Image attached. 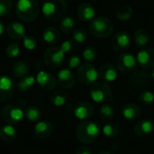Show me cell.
<instances>
[{"instance_id":"cell-1","label":"cell","mask_w":154,"mask_h":154,"mask_svg":"<svg viewBox=\"0 0 154 154\" xmlns=\"http://www.w3.org/2000/svg\"><path fill=\"white\" fill-rule=\"evenodd\" d=\"M67 8L68 5L65 0H44L42 11L47 21L54 23L63 18Z\"/></svg>"},{"instance_id":"cell-2","label":"cell","mask_w":154,"mask_h":154,"mask_svg":"<svg viewBox=\"0 0 154 154\" xmlns=\"http://www.w3.org/2000/svg\"><path fill=\"white\" fill-rule=\"evenodd\" d=\"M100 134V128L93 121L86 120L80 123L76 129L78 140L84 144H90L97 141Z\"/></svg>"},{"instance_id":"cell-3","label":"cell","mask_w":154,"mask_h":154,"mask_svg":"<svg viewBox=\"0 0 154 154\" xmlns=\"http://www.w3.org/2000/svg\"><path fill=\"white\" fill-rule=\"evenodd\" d=\"M40 13V8L35 0H18L15 5V14L23 22L34 21Z\"/></svg>"},{"instance_id":"cell-4","label":"cell","mask_w":154,"mask_h":154,"mask_svg":"<svg viewBox=\"0 0 154 154\" xmlns=\"http://www.w3.org/2000/svg\"><path fill=\"white\" fill-rule=\"evenodd\" d=\"M89 32L96 37L107 38L114 32V23L106 17L98 16L90 21Z\"/></svg>"},{"instance_id":"cell-5","label":"cell","mask_w":154,"mask_h":154,"mask_svg":"<svg viewBox=\"0 0 154 154\" xmlns=\"http://www.w3.org/2000/svg\"><path fill=\"white\" fill-rule=\"evenodd\" d=\"M98 77V70L94 65L88 62L82 64L77 71V79L84 86H92L97 82Z\"/></svg>"},{"instance_id":"cell-6","label":"cell","mask_w":154,"mask_h":154,"mask_svg":"<svg viewBox=\"0 0 154 154\" xmlns=\"http://www.w3.org/2000/svg\"><path fill=\"white\" fill-rule=\"evenodd\" d=\"M90 97L95 103L97 104H105L107 102L111 96L112 90L109 85L106 82H96L93 84L89 90Z\"/></svg>"},{"instance_id":"cell-7","label":"cell","mask_w":154,"mask_h":154,"mask_svg":"<svg viewBox=\"0 0 154 154\" xmlns=\"http://www.w3.org/2000/svg\"><path fill=\"white\" fill-rule=\"evenodd\" d=\"M65 53L62 51L60 47L52 46L48 48L43 54V60L47 67L51 69L60 68L64 61Z\"/></svg>"},{"instance_id":"cell-8","label":"cell","mask_w":154,"mask_h":154,"mask_svg":"<svg viewBox=\"0 0 154 154\" xmlns=\"http://www.w3.org/2000/svg\"><path fill=\"white\" fill-rule=\"evenodd\" d=\"M1 116L6 124L14 125L23 120L24 116V111L19 106L11 104L3 108Z\"/></svg>"},{"instance_id":"cell-9","label":"cell","mask_w":154,"mask_h":154,"mask_svg":"<svg viewBox=\"0 0 154 154\" xmlns=\"http://www.w3.org/2000/svg\"><path fill=\"white\" fill-rule=\"evenodd\" d=\"M136 59L134 56L128 52L121 53L116 60V69H118L123 73H130L136 67Z\"/></svg>"},{"instance_id":"cell-10","label":"cell","mask_w":154,"mask_h":154,"mask_svg":"<svg viewBox=\"0 0 154 154\" xmlns=\"http://www.w3.org/2000/svg\"><path fill=\"white\" fill-rule=\"evenodd\" d=\"M131 36L126 32H116L112 39V47L116 51L125 52L131 45Z\"/></svg>"},{"instance_id":"cell-11","label":"cell","mask_w":154,"mask_h":154,"mask_svg":"<svg viewBox=\"0 0 154 154\" xmlns=\"http://www.w3.org/2000/svg\"><path fill=\"white\" fill-rule=\"evenodd\" d=\"M14 93V84L7 76H0V102H6L12 98Z\"/></svg>"},{"instance_id":"cell-12","label":"cell","mask_w":154,"mask_h":154,"mask_svg":"<svg viewBox=\"0 0 154 154\" xmlns=\"http://www.w3.org/2000/svg\"><path fill=\"white\" fill-rule=\"evenodd\" d=\"M36 83L42 89L51 91L56 88L57 79L51 73L45 70H41L36 76Z\"/></svg>"},{"instance_id":"cell-13","label":"cell","mask_w":154,"mask_h":154,"mask_svg":"<svg viewBox=\"0 0 154 154\" xmlns=\"http://www.w3.org/2000/svg\"><path fill=\"white\" fill-rule=\"evenodd\" d=\"M136 60L138 64L145 69H154V49L144 48L137 53Z\"/></svg>"},{"instance_id":"cell-14","label":"cell","mask_w":154,"mask_h":154,"mask_svg":"<svg viewBox=\"0 0 154 154\" xmlns=\"http://www.w3.org/2000/svg\"><path fill=\"white\" fill-rule=\"evenodd\" d=\"M57 82L60 87L63 89H70L74 87L76 82V78L74 73L69 68L63 69L58 73Z\"/></svg>"},{"instance_id":"cell-15","label":"cell","mask_w":154,"mask_h":154,"mask_svg":"<svg viewBox=\"0 0 154 154\" xmlns=\"http://www.w3.org/2000/svg\"><path fill=\"white\" fill-rule=\"evenodd\" d=\"M134 134L138 137L144 138L152 134L154 130V122L152 119L145 118L140 120L134 125Z\"/></svg>"},{"instance_id":"cell-16","label":"cell","mask_w":154,"mask_h":154,"mask_svg":"<svg viewBox=\"0 0 154 154\" xmlns=\"http://www.w3.org/2000/svg\"><path fill=\"white\" fill-rule=\"evenodd\" d=\"M74 116L79 120H88L94 115L93 106L88 102H79L74 107Z\"/></svg>"},{"instance_id":"cell-17","label":"cell","mask_w":154,"mask_h":154,"mask_svg":"<svg viewBox=\"0 0 154 154\" xmlns=\"http://www.w3.org/2000/svg\"><path fill=\"white\" fill-rule=\"evenodd\" d=\"M96 9L92 5V4L84 2L80 4L77 10V15L79 21L81 22H88L92 21L95 18Z\"/></svg>"},{"instance_id":"cell-18","label":"cell","mask_w":154,"mask_h":154,"mask_svg":"<svg viewBox=\"0 0 154 154\" xmlns=\"http://www.w3.org/2000/svg\"><path fill=\"white\" fill-rule=\"evenodd\" d=\"M98 75L104 82H113L117 79V69L111 63H105L99 68Z\"/></svg>"},{"instance_id":"cell-19","label":"cell","mask_w":154,"mask_h":154,"mask_svg":"<svg viewBox=\"0 0 154 154\" xmlns=\"http://www.w3.org/2000/svg\"><path fill=\"white\" fill-rule=\"evenodd\" d=\"M52 132L53 125L49 121H39L33 129L34 135L40 140H44L48 138L52 134Z\"/></svg>"},{"instance_id":"cell-20","label":"cell","mask_w":154,"mask_h":154,"mask_svg":"<svg viewBox=\"0 0 154 154\" xmlns=\"http://www.w3.org/2000/svg\"><path fill=\"white\" fill-rule=\"evenodd\" d=\"M6 34L9 38L14 40H21L26 36L23 25L18 22H11L8 23L6 27Z\"/></svg>"},{"instance_id":"cell-21","label":"cell","mask_w":154,"mask_h":154,"mask_svg":"<svg viewBox=\"0 0 154 154\" xmlns=\"http://www.w3.org/2000/svg\"><path fill=\"white\" fill-rule=\"evenodd\" d=\"M121 114L124 118L127 120H136L141 116V109L140 107L134 103H127L121 108Z\"/></svg>"},{"instance_id":"cell-22","label":"cell","mask_w":154,"mask_h":154,"mask_svg":"<svg viewBox=\"0 0 154 154\" xmlns=\"http://www.w3.org/2000/svg\"><path fill=\"white\" fill-rule=\"evenodd\" d=\"M42 38L44 42L51 45H57L60 42V31L52 26H48L43 30Z\"/></svg>"},{"instance_id":"cell-23","label":"cell","mask_w":154,"mask_h":154,"mask_svg":"<svg viewBox=\"0 0 154 154\" xmlns=\"http://www.w3.org/2000/svg\"><path fill=\"white\" fill-rule=\"evenodd\" d=\"M17 138V131L12 125H5L0 127V139L5 143L14 142Z\"/></svg>"},{"instance_id":"cell-24","label":"cell","mask_w":154,"mask_h":154,"mask_svg":"<svg viewBox=\"0 0 154 154\" xmlns=\"http://www.w3.org/2000/svg\"><path fill=\"white\" fill-rule=\"evenodd\" d=\"M29 65L24 60H18L14 63L11 69L12 75L16 79H22L23 77L28 75Z\"/></svg>"},{"instance_id":"cell-25","label":"cell","mask_w":154,"mask_h":154,"mask_svg":"<svg viewBox=\"0 0 154 154\" xmlns=\"http://www.w3.org/2000/svg\"><path fill=\"white\" fill-rule=\"evenodd\" d=\"M68 97H68V94H67L66 91L59 89V90L53 91L51 94V96H50V102L53 106L60 107V106H63L67 103Z\"/></svg>"},{"instance_id":"cell-26","label":"cell","mask_w":154,"mask_h":154,"mask_svg":"<svg viewBox=\"0 0 154 154\" xmlns=\"http://www.w3.org/2000/svg\"><path fill=\"white\" fill-rule=\"evenodd\" d=\"M24 116L30 122H39L42 117V112L36 106H29L24 110Z\"/></svg>"},{"instance_id":"cell-27","label":"cell","mask_w":154,"mask_h":154,"mask_svg":"<svg viewBox=\"0 0 154 154\" xmlns=\"http://www.w3.org/2000/svg\"><path fill=\"white\" fill-rule=\"evenodd\" d=\"M134 38L137 46L144 47L150 41V32L144 28H140L134 32Z\"/></svg>"},{"instance_id":"cell-28","label":"cell","mask_w":154,"mask_h":154,"mask_svg":"<svg viewBox=\"0 0 154 154\" xmlns=\"http://www.w3.org/2000/svg\"><path fill=\"white\" fill-rule=\"evenodd\" d=\"M76 22L71 16H65L59 23V29L64 33H70L75 30Z\"/></svg>"},{"instance_id":"cell-29","label":"cell","mask_w":154,"mask_h":154,"mask_svg":"<svg viewBox=\"0 0 154 154\" xmlns=\"http://www.w3.org/2000/svg\"><path fill=\"white\" fill-rule=\"evenodd\" d=\"M115 115H116L115 108L110 104H104V105H102L101 107L99 108V111H98L99 117L103 121H106V122H108V121L112 120L114 118Z\"/></svg>"},{"instance_id":"cell-30","label":"cell","mask_w":154,"mask_h":154,"mask_svg":"<svg viewBox=\"0 0 154 154\" xmlns=\"http://www.w3.org/2000/svg\"><path fill=\"white\" fill-rule=\"evenodd\" d=\"M35 81L36 79L32 75H26L19 80L17 85L18 89L22 92H26L33 87Z\"/></svg>"},{"instance_id":"cell-31","label":"cell","mask_w":154,"mask_h":154,"mask_svg":"<svg viewBox=\"0 0 154 154\" xmlns=\"http://www.w3.org/2000/svg\"><path fill=\"white\" fill-rule=\"evenodd\" d=\"M102 133L107 138H116L120 134V127L116 123H108L102 128Z\"/></svg>"},{"instance_id":"cell-32","label":"cell","mask_w":154,"mask_h":154,"mask_svg":"<svg viewBox=\"0 0 154 154\" xmlns=\"http://www.w3.org/2000/svg\"><path fill=\"white\" fill-rule=\"evenodd\" d=\"M132 15L133 9L129 5H123L116 11V17L122 22L128 21L132 17Z\"/></svg>"},{"instance_id":"cell-33","label":"cell","mask_w":154,"mask_h":154,"mask_svg":"<svg viewBox=\"0 0 154 154\" xmlns=\"http://www.w3.org/2000/svg\"><path fill=\"white\" fill-rule=\"evenodd\" d=\"M82 55H83L84 60L87 62L91 63V62L95 61L97 58V50L93 46H88L83 51Z\"/></svg>"},{"instance_id":"cell-34","label":"cell","mask_w":154,"mask_h":154,"mask_svg":"<svg viewBox=\"0 0 154 154\" xmlns=\"http://www.w3.org/2000/svg\"><path fill=\"white\" fill-rule=\"evenodd\" d=\"M138 100L143 106H152L154 103V94L152 91H143L139 95Z\"/></svg>"},{"instance_id":"cell-35","label":"cell","mask_w":154,"mask_h":154,"mask_svg":"<svg viewBox=\"0 0 154 154\" xmlns=\"http://www.w3.org/2000/svg\"><path fill=\"white\" fill-rule=\"evenodd\" d=\"M87 37H88V34L86 32V31L84 29H75L73 32H72V34H71V38L72 40L77 42V43H82L84 42L86 40H87Z\"/></svg>"},{"instance_id":"cell-36","label":"cell","mask_w":154,"mask_h":154,"mask_svg":"<svg viewBox=\"0 0 154 154\" xmlns=\"http://www.w3.org/2000/svg\"><path fill=\"white\" fill-rule=\"evenodd\" d=\"M5 54L9 59H14L20 54V46L16 42H13L6 47Z\"/></svg>"},{"instance_id":"cell-37","label":"cell","mask_w":154,"mask_h":154,"mask_svg":"<svg viewBox=\"0 0 154 154\" xmlns=\"http://www.w3.org/2000/svg\"><path fill=\"white\" fill-rule=\"evenodd\" d=\"M14 4L12 0H0V16L8 14L13 9Z\"/></svg>"},{"instance_id":"cell-38","label":"cell","mask_w":154,"mask_h":154,"mask_svg":"<svg viewBox=\"0 0 154 154\" xmlns=\"http://www.w3.org/2000/svg\"><path fill=\"white\" fill-rule=\"evenodd\" d=\"M23 45L29 51H33L37 46V40L32 35H26L23 38Z\"/></svg>"},{"instance_id":"cell-39","label":"cell","mask_w":154,"mask_h":154,"mask_svg":"<svg viewBox=\"0 0 154 154\" xmlns=\"http://www.w3.org/2000/svg\"><path fill=\"white\" fill-rule=\"evenodd\" d=\"M60 49L64 53H71L76 49V42L73 40H67L60 45Z\"/></svg>"},{"instance_id":"cell-40","label":"cell","mask_w":154,"mask_h":154,"mask_svg":"<svg viewBox=\"0 0 154 154\" xmlns=\"http://www.w3.org/2000/svg\"><path fill=\"white\" fill-rule=\"evenodd\" d=\"M81 66V59L79 55H71L68 59V67L69 69H74Z\"/></svg>"},{"instance_id":"cell-41","label":"cell","mask_w":154,"mask_h":154,"mask_svg":"<svg viewBox=\"0 0 154 154\" xmlns=\"http://www.w3.org/2000/svg\"><path fill=\"white\" fill-rule=\"evenodd\" d=\"M76 154H93L92 152V150L86 146V145H83V146H80L77 149L76 151Z\"/></svg>"},{"instance_id":"cell-42","label":"cell","mask_w":154,"mask_h":154,"mask_svg":"<svg viewBox=\"0 0 154 154\" xmlns=\"http://www.w3.org/2000/svg\"><path fill=\"white\" fill-rule=\"evenodd\" d=\"M4 31H5V25H4V23H3V21H2V20H0V36L3 34Z\"/></svg>"},{"instance_id":"cell-43","label":"cell","mask_w":154,"mask_h":154,"mask_svg":"<svg viewBox=\"0 0 154 154\" xmlns=\"http://www.w3.org/2000/svg\"><path fill=\"white\" fill-rule=\"evenodd\" d=\"M97 154H113L110 152H107V151H102V152H99Z\"/></svg>"},{"instance_id":"cell-44","label":"cell","mask_w":154,"mask_h":154,"mask_svg":"<svg viewBox=\"0 0 154 154\" xmlns=\"http://www.w3.org/2000/svg\"><path fill=\"white\" fill-rule=\"evenodd\" d=\"M152 79L154 80V69H152Z\"/></svg>"}]
</instances>
